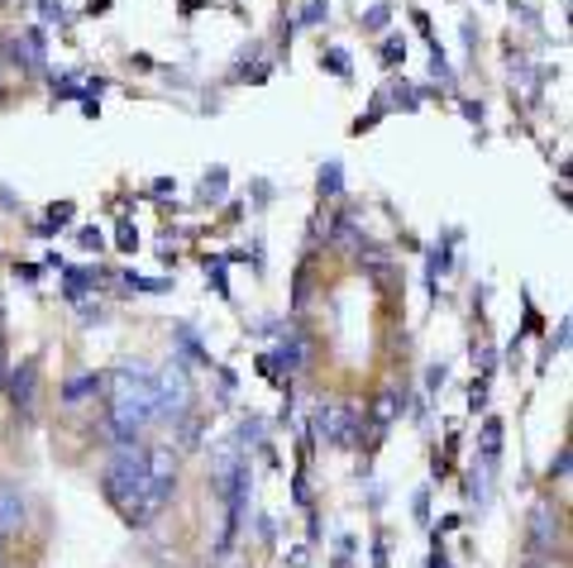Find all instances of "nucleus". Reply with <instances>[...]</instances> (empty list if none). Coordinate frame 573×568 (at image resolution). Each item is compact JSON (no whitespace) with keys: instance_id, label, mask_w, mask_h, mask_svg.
Listing matches in <instances>:
<instances>
[{"instance_id":"1","label":"nucleus","mask_w":573,"mask_h":568,"mask_svg":"<svg viewBox=\"0 0 573 568\" xmlns=\"http://www.w3.org/2000/svg\"><path fill=\"white\" fill-rule=\"evenodd\" d=\"M34 396H39V364H20V373L10 378V406H15V416L29 420L34 416Z\"/></svg>"},{"instance_id":"4","label":"nucleus","mask_w":573,"mask_h":568,"mask_svg":"<svg viewBox=\"0 0 573 568\" xmlns=\"http://www.w3.org/2000/svg\"><path fill=\"white\" fill-rule=\"evenodd\" d=\"M497 450H501V426L493 420V426L483 430V454H487V464H493V458H497Z\"/></svg>"},{"instance_id":"3","label":"nucleus","mask_w":573,"mask_h":568,"mask_svg":"<svg viewBox=\"0 0 573 568\" xmlns=\"http://www.w3.org/2000/svg\"><path fill=\"white\" fill-rule=\"evenodd\" d=\"M96 387H101V378H91V373H81V378H72V387H67V402H77V396L96 392Z\"/></svg>"},{"instance_id":"5","label":"nucleus","mask_w":573,"mask_h":568,"mask_svg":"<svg viewBox=\"0 0 573 568\" xmlns=\"http://www.w3.org/2000/svg\"><path fill=\"white\" fill-rule=\"evenodd\" d=\"M320 187H330L326 197H334V187H340V167H330V173H320Z\"/></svg>"},{"instance_id":"2","label":"nucleus","mask_w":573,"mask_h":568,"mask_svg":"<svg viewBox=\"0 0 573 568\" xmlns=\"http://www.w3.org/2000/svg\"><path fill=\"white\" fill-rule=\"evenodd\" d=\"M24 521H29L24 492L15 488V482H0V535H20Z\"/></svg>"},{"instance_id":"6","label":"nucleus","mask_w":573,"mask_h":568,"mask_svg":"<svg viewBox=\"0 0 573 568\" xmlns=\"http://www.w3.org/2000/svg\"><path fill=\"white\" fill-rule=\"evenodd\" d=\"M0 378H5V349H0Z\"/></svg>"}]
</instances>
